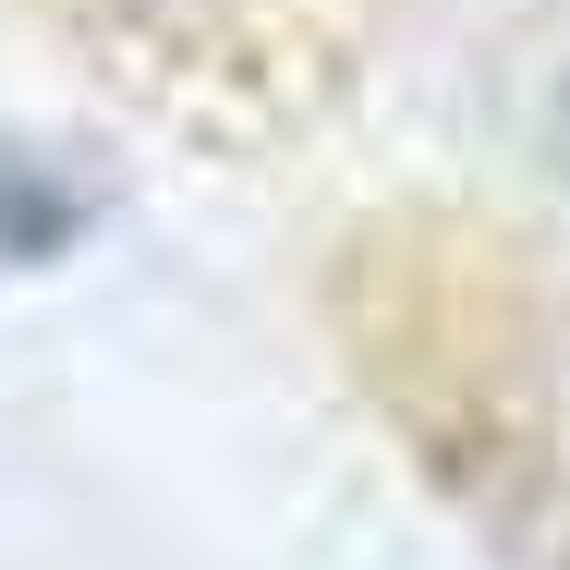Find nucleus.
<instances>
[{"mask_svg":"<svg viewBox=\"0 0 570 570\" xmlns=\"http://www.w3.org/2000/svg\"><path fill=\"white\" fill-rule=\"evenodd\" d=\"M73 219H86L73 183H49L37 158H0V255H61Z\"/></svg>","mask_w":570,"mask_h":570,"instance_id":"obj_1","label":"nucleus"},{"mask_svg":"<svg viewBox=\"0 0 570 570\" xmlns=\"http://www.w3.org/2000/svg\"><path fill=\"white\" fill-rule=\"evenodd\" d=\"M547 158H559V183H570V86H559V110H547Z\"/></svg>","mask_w":570,"mask_h":570,"instance_id":"obj_2","label":"nucleus"}]
</instances>
